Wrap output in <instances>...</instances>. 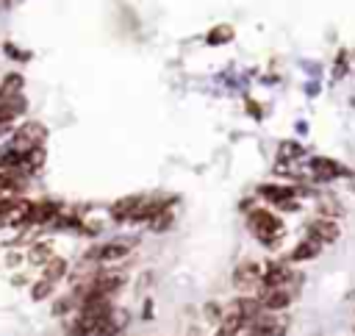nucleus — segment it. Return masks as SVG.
<instances>
[{"label": "nucleus", "mask_w": 355, "mask_h": 336, "mask_svg": "<svg viewBox=\"0 0 355 336\" xmlns=\"http://www.w3.org/2000/svg\"><path fill=\"white\" fill-rule=\"evenodd\" d=\"M305 239H313L316 244H333L336 239H338V225L330 219V217H319V219H311L308 225H305Z\"/></svg>", "instance_id": "4"}, {"label": "nucleus", "mask_w": 355, "mask_h": 336, "mask_svg": "<svg viewBox=\"0 0 355 336\" xmlns=\"http://www.w3.org/2000/svg\"><path fill=\"white\" fill-rule=\"evenodd\" d=\"M261 275H263V267L258 261H241L233 269V286L241 292H252L255 286H261Z\"/></svg>", "instance_id": "3"}, {"label": "nucleus", "mask_w": 355, "mask_h": 336, "mask_svg": "<svg viewBox=\"0 0 355 336\" xmlns=\"http://www.w3.org/2000/svg\"><path fill=\"white\" fill-rule=\"evenodd\" d=\"M6 264H8V267H17V264H19V253H8Z\"/></svg>", "instance_id": "16"}, {"label": "nucleus", "mask_w": 355, "mask_h": 336, "mask_svg": "<svg viewBox=\"0 0 355 336\" xmlns=\"http://www.w3.org/2000/svg\"><path fill=\"white\" fill-rule=\"evenodd\" d=\"M311 169H313V175L322 178V180H333V178H338V175H347V167H341V164L333 161V158H313V161H311Z\"/></svg>", "instance_id": "6"}, {"label": "nucleus", "mask_w": 355, "mask_h": 336, "mask_svg": "<svg viewBox=\"0 0 355 336\" xmlns=\"http://www.w3.org/2000/svg\"><path fill=\"white\" fill-rule=\"evenodd\" d=\"M44 128L39 122H25L22 128L14 131V139H11V147L19 150V153H31V150H39L42 142H44Z\"/></svg>", "instance_id": "2"}, {"label": "nucleus", "mask_w": 355, "mask_h": 336, "mask_svg": "<svg viewBox=\"0 0 355 336\" xmlns=\"http://www.w3.org/2000/svg\"><path fill=\"white\" fill-rule=\"evenodd\" d=\"M139 203H141V194L122 197V200H116V203L111 205V217H114L116 222H130V217H133V211H136Z\"/></svg>", "instance_id": "7"}, {"label": "nucleus", "mask_w": 355, "mask_h": 336, "mask_svg": "<svg viewBox=\"0 0 355 336\" xmlns=\"http://www.w3.org/2000/svg\"><path fill=\"white\" fill-rule=\"evenodd\" d=\"M42 269H44V272H42V278H44V280H50V283L55 286V283H58V280H61V278L67 275L69 264H67V261H64L61 255H53V258H50V261H47V264L42 267Z\"/></svg>", "instance_id": "8"}, {"label": "nucleus", "mask_w": 355, "mask_h": 336, "mask_svg": "<svg viewBox=\"0 0 355 336\" xmlns=\"http://www.w3.org/2000/svg\"><path fill=\"white\" fill-rule=\"evenodd\" d=\"M247 222H250L252 236H255L261 244H266V247H275V244L280 242V236H283V219L275 217V214L266 211V208H255V211H250Z\"/></svg>", "instance_id": "1"}, {"label": "nucleus", "mask_w": 355, "mask_h": 336, "mask_svg": "<svg viewBox=\"0 0 355 336\" xmlns=\"http://www.w3.org/2000/svg\"><path fill=\"white\" fill-rule=\"evenodd\" d=\"M230 36V31L225 28V31H216V33H208V42H222V39H227Z\"/></svg>", "instance_id": "15"}, {"label": "nucleus", "mask_w": 355, "mask_h": 336, "mask_svg": "<svg viewBox=\"0 0 355 336\" xmlns=\"http://www.w3.org/2000/svg\"><path fill=\"white\" fill-rule=\"evenodd\" d=\"M53 289H55V286H53L50 280H44V278H42V280H36V283H33L31 297H33V300H44V297H50V294H53Z\"/></svg>", "instance_id": "13"}, {"label": "nucleus", "mask_w": 355, "mask_h": 336, "mask_svg": "<svg viewBox=\"0 0 355 336\" xmlns=\"http://www.w3.org/2000/svg\"><path fill=\"white\" fill-rule=\"evenodd\" d=\"M202 317H205V322H208V325H219V322H222V317H225V308H222L219 303H214V300H211V303H205V305H202Z\"/></svg>", "instance_id": "11"}, {"label": "nucleus", "mask_w": 355, "mask_h": 336, "mask_svg": "<svg viewBox=\"0 0 355 336\" xmlns=\"http://www.w3.org/2000/svg\"><path fill=\"white\" fill-rule=\"evenodd\" d=\"M322 253V244H316L313 239H302L294 250H291V261H311Z\"/></svg>", "instance_id": "9"}, {"label": "nucleus", "mask_w": 355, "mask_h": 336, "mask_svg": "<svg viewBox=\"0 0 355 336\" xmlns=\"http://www.w3.org/2000/svg\"><path fill=\"white\" fill-rule=\"evenodd\" d=\"M147 225H150V230H166V228L172 225V211H169V208L158 211V214H155V217H153Z\"/></svg>", "instance_id": "12"}, {"label": "nucleus", "mask_w": 355, "mask_h": 336, "mask_svg": "<svg viewBox=\"0 0 355 336\" xmlns=\"http://www.w3.org/2000/svg\"><path fill=\"white\" fill-rule=\"evenodd\" d=\"M300 156H302V147L300 144H294V142H283L280 144V158L288 161V158H300Z\"/></svg>", "instance_id": "14"}, {"label": "nucleus", "mask_w": 355, "mask_h": 336, "mask_svg": "<svg viewBox=\"0 0 355 336\" xmlns=\"http://www.w3.org/2000/svg\"><path fill=\"white\" fill-rule=\"evenodd\" d=\"M128 250H130V242L114 239V242H105V244L94 247V250L89 253V258H92L94 264H111V261H119V258H125V255H128Z\"/></svg>", "instance_id": "5"}, {"label": "nucleus", "mask_w": 355, "mask_h": 336, "mask_svg": "<svg viewBox=\"0 0 355 336\" xmlns=\"http://www.w3.org/2000/svg\"><path fill=\"white\" fill-rule=\"evenodd\" d=\"M50 258H53V247L44 244V242H42V244H33L31 253H28V261H31L33 267H44Z\"/></svg>", "instance_id": "10"}]
</instances>
